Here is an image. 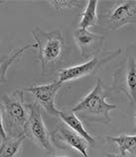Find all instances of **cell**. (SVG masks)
I'll list each match as a JSON object with an SVG mask.
<instances>
[{
    "label": "cell",
    "instance_id": "30bf717a",
    "mask_svg": "<svg viewBox=\"0 0 136 157\" xmlns=\"http://www.w3.org/2000/svg\"><path fill=\"white\" fill-rule=\"evenodd\" d=\"M72 36L83 58H93L97 56L101 52L104 43V37L102 35L78 28L74 31Z\"/></svg>",
    "mask_w": 136,
    "mask_h": 157
},
{
    "label": "cell",
    "instance_id": "9c48e42d",
    "mask_svg": "<svg viewBox=\"0 0 136 157\" xmlns=\"http://www.w3.org/2000/svg\"><path fill=\"white\" fill-rule=\"evenodd\" d=\"M62 85L63 84L59 82L58 80H55L49 84L36 85V86L24 88L22 90L32 94L36 100V103L39 104L40 107H43L49 115L59 117L60 110L57 109L55 101L57 93L61 89Z\"/></svg>",
    "mask_w": 136,
    "mask_h": 157
},
{
    "label": "cell",
    "instance_id": "8992f818",
    "mask_svg": "<svg viewBox=\"0 0 136 157\" xmlns=\"http://www.w3.org/2000/svg\"><path fill=\"white\" fill-rule=\"evenodd\" d=\"M28 110V120L25 128V136L49 153L53 152L51 134L45 125L41 114V107L37 103H26Z\"/></svg>",
    "mask_w": 136,
    "mask_h": 157
},
{
    "label": "cell",
    "instance_id": "5b68a950",
    "mask_svg": "<svg viewBox=\"0 0 136 157\" xmlns=\"http://www.w3.org/2000/svg\"><path fill=\"white\" fill-rule=\"evenodd\" d=\"M98 23L105 29L116 31L128 24H136V0L116 1L98 16Z\"/></svg>",
    "mask_w": 136,
    "mask_h": 157
},
{
    "label": "cell",
    "instance_id": "5bb4252c",
    "mask_svg": "<svg viewBox=\"0 0 136 157\" xmlns=\"http://www.w3.org/2000/svg\"><path fill=\"white\" fill-rule=\"evenodd\" d=\"M31 48H37L36 44H28L24 47H21L19 48H17L14 52H10L6 56H3L0 58V83L4 82L6 80L7 76V71L9 69V67L12 65V63H14V61L17 60V58L22 56L25 51L29 50Z\"/></svg>",
    "mask_w": 136,
    "mask_h": 157
},
{
    "label": "cell",
    "instance_id": "7c38bea8",
    "mask_svg": "<svg viewBox=\"0 0 136 157\" xmlns=\"http://www.w3.org/2000/svg\"><path fill=\"white\" fill-rule=\"evenodd\" d=\"M26 136H7L1 140L0 144V157H21L23 142Z\"/></svg>",
    "mask_w": 136,
    "mask_h": 157
},
{
    "label": "cell",
    "instance_id": "d6986e66",
    "mask_svg": "<svg viewBox=\"0 0 136 157\" xmlns=\"http://www.w3.org/2000/svg\"><path fill=\"white\" fill-rule=\"evenodd\" d=\"M135 120H136V113H135ZM134 132H136V123H135V127H134Z\"/></svg>",
    "mask_w": 136,
    "mask_h": 157
},
{
    "label": "cell",
    "instance_id": "277c9868",
    "mask_svg": "<svg viewBox=\"0 0 136 157\" xmlns=\"http://www.w3.org/2000/svg\"><path fill=\"white\" fill-rule=\"evenodd\" d=\"M112 93H124L136 106V47L128 46L123 58L113 72Z\"/></svg>",
    "mask_w": 136,
    "mask_h": 157
},
{
    "label": "cell",
    "instance_id": "9a60e30c",
    "mask_svg": "<svg viewBox=\"0 0 136 157\" xmlns=\"http://www.w3.org/2000/svg\"><path fill=\"white\" fill-rule=\"evenodd\" d=\"M99 2L96 0L88 1V5L85 7L84 11L81 14V18L80 21L79 28L84 30H89L92 27L96 26L98 23V15L97 13V4Z\"/></svg>",
    "mask_w": 136,
    "mask_h": 157
},
{
    "label": "cell",
    "instance_id": "e0dca14e",
    "mask_svg": "<svg viewBox=\"0 0 136 157\" xmlns=\"http://www.w3.org/2000/svg\"><path fill=\"white\" fill-rule=\"evenodd\" d=\"M7 136V134L4 129V124H3V120H2V114L0 112V140H4Z\"/></svg>",
    "mask_w": 136,
    "mask_h": 157
},
{
    "label": "cell",
    "instance_id": "7a4b0ae2",
    "mask_svg": "<svg viewBox=\"0 0 136 157\" xmlns=\"http://www.w3.org/2000/svg\"><path fill=\"white\" fill-rule=\"evenodd\" d=\"M32 35L39 50L41 75H46L54 71L63 60L66 50L64 37L60 30L47 32L39 27L32 30Z\"/></svg>",
    "mask_w": 136,
    "mask_h": 157
},
{
    "label": "cell",
    "instance_id": "2e32d148",
    "mask_svg": "<svg viewBox=\"0 0 136 157\" xmlns=\"http://www.w3.org/2000/svg\"><path fill=\"white\" fill-rule=\"evenodd\" d=\"M49 3L56 9L58 13H60L65 8L78 7L80 4H84V1H72V0H66V1H49Z\"/></svg>",
    "mask_w": 136,
    "mask_h": 157
},
{
    "label": "cell",
    "instance_id": "4fadbf2b",
    "mask_svg": "<svg viewBox=\"0 0 136 157\" xmlns=\"http://www.w3.org/2000/svg\"><path fill=\"white\" fill-rule=\"evenodd\" d=\"M106 140L116 143L122 155H132L136 157V134H120L118 136H106Z\"/></svg>",
    "mask_w": 136,
    "mask_h": 157
},
{
    "label": "cell",
    "instance_id": "3957f363",
    "mask_svg": "<svg viewBox=\"0 0 136 157\" xmlns=\"http://www.w3.org/2000/svg\"><path fill=\"white\" fill-rule=\"evenodd\" d=\"M2 108L4 129L9 136H25L28 120V110L24 100L23 90H16L12 94H4L0 99Z\"/></svg>",
    "mask_w": 136,
    "mask_h": 157
},
{
    "label": "cell",
    "instance_id": "52a82bcc",
    "mask_svg": "<svg viewBox=\"0 0 136 157\" xmlns=\"http://www.w3.org/2000/svg\"><path fill=\"white\" fill-rule=\"evenodd\" d=\"M121 48H117L115 51H111L103 53V56H97L85 62V63L75 65L71 67H67L60 70L59 72V79L58 81L60 83H65L68 81H72V80L84 78L85 76H89L101 68L103 65H105L108 62H110L114 58L121 55Z\"/></svg>",
    "mask_w": 136,
    "mask_h": 157
},
{
    "label": "cell",
    "instance_id": "6da1fadb",
    "mask_svg": "<svg viewBox=\"0 0 136 157\" xmlns=\"http://www.w3.org/2000/svg\"><path fill=\"white\" fill-rule=\"evenodd\" d=\"M112 94L111 89L104 86L101 79H97L94 88L84 96L72 112L76 115H81L84 121L90 123H101L106 125L111 124L110 111L117 108L116 105L106 102V98Z\"/></svg>",
    "mask_w": 136,
    "mask_h": 157
},
{
    "label": "cell",
    "instance_id": "ffe728a7",
    "mask_svg": "<svg viewBox=\"0 0 136 157\" xmlns=\"http://www.w3.org/2000/svg\"><path fill=\"white\" fill-rule=\"evenodd\" d=\"M56 157H68V156H56Z\"/></svg>",
    "mask_w": 136,
    "mask_h": 157
},
{
    "label": "cell",
    "instance_id": "ac0fdd59",
    "mask_svg": "<svg viewBox=\"0 0 136 157\" xmlns=\"http://www.w3.org/2000/svg\"><path fill=\"white\" fill-rule=\"evenodd\" d=\"M106 157H135L132 155H122V154H113V153H105Z\"/></svg>",
    "mask_w": 136,
    "mask_h": 157
},
{
    "label": "cell",
    "instance_id": "ba28073f",
    "mask_svg": "<svg viewBox=\"0 0 136 157\" xmlns=\"http://www.w3.org/2000/svg\"><path fill=\"white\" fill-rule=\"evenodd\" d=\"M51 140L61 149H74L80 152L84 157H89L88 154L89 143L84 137L75 132L68 125L62 123L51 133Z\"/></svg>",
    "mask_w": 136,
    "mask_h": 157
},
{
    "label": "cell",
    "instance_id": "8fae6325",
    "mask_svg": "<svg viewBox=\"0 0 136 157\" xmlns=\"http://www.w3.org/2000/svg\"><path fill=\"white\" fill-rule=\"evenodd\" d=\"M59 118H61L63 123H64L66 125H68L71 129H72L75 132L80 134L81 137H84L89 144H90V145L96 144V142H97L96 138H94L90 133H89V132L85 129L84 124L81 123V121L78 118V116L72 113V110L60 111Z\"/></svg>",
    "mask_w": 136,
    "mask_h": 157
}]
</instances>
